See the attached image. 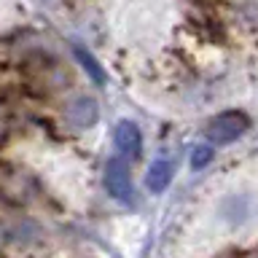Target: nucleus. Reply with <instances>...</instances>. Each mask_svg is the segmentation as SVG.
<instances>
[{"label":"nucleus","mask_w":258,"mask_h":258,"mask_svg":"<svg viewBox=\"0 0 258 258\" xmlns=\"http://www.w3.org/2000/svg\"><path fill=\"white\" fill-rule=\"evenodd\" d=\"M250 121L245 113H237V110H229V113H221L210 121V129H207V137L213 145H229L234 143L237 137H242L247 132Z\"/></svg>","instance_id":"nucleus-1"},{"label":"nucleus","mask_w":258,"mask_h":258,"mask_svg":"<svg viewBox=\"0 0 258 258\" xmlns=\"http://www.w3.org/2000/svg\"><path fill=\"white\" fill-rule=\"evenodd\" d=\"M105 188L121 205H132L135 202L132 177H129V167L124 159H118V156L108 159V164H105Z\"/></svg>","instance_id":"nucleus-2"},{"label":"nucleus","mask_w":258,"mask_h":258,"mask_svg":"<svg viewBox=\"0 0 258 258\" xmlns=\"http://www.w3.org/2000/svg\"><path fill=\"white\" fill-rule=\"evenodd\" d=\"M64 118H68L70 126L76 129H89L97 124V118H100V108H97V100L92 97H76L68 110H64Z\"/></svg>","instance_id":"nucleus-3"},{"label":"nucleus","mask_w":258,"mask_h":258,"mask_svg":"<svg viewBox=\"0 0 258 258\" xmlns=\"http://www.w3.org/2000/svg\"><path fill=\"white\" fill-rule=\"evenodd\" d=\"M113 140H116V148L121 153H126V156H137L143 148V135L132 121H118L116 132H113Z\"/></svg>","instance_id":"nucleus-4"},{"label":"nucleus","mask_w":258,"mask_h":258,"mask_svg":"<svg viewBox=\"0 0 258 258\" xmlns=\"http://www.w3.org/2000/svg\"><path fill=\"white\" fill-rule=\"evenodd\" d=\"M172 180V164L164 159H156L148 167V175H145V185H148L151 194H161Z\"/></svg>","instance_id":"nucleus-5"},{"label":"nucleus","mask_w":258,"mask_h":258,"mask_svg":"<svg viewBox=\"0 0 258 258\" xmlns=\"http://www.w3.org/2000/svg\"><path fill=\"white\" fill-rule=\"evenodd\" d=\"M76 56H78V62H81V68L86 70V76L94 81V84H105V70L100 68V62L94 59L92 54L86 51L84 46H76Z\"/></svg>","instance_id":"nucleus-6"},{"label":"nucleus","mask_w":258,"mask_h":258,"mask_svg":"<svg viewBox=\"0 0 258 258\" xmlns=\"http://www.w3.org/2000/svg\"><path fill=\"white\" fill-rule=\"evenodd\" d=\"M210 159H213V148H210V145H199V148H194V153H191V167L202 169V167L210 164Z\"/></svg>","instance_id":"nucleus-7"}]
</instances>
